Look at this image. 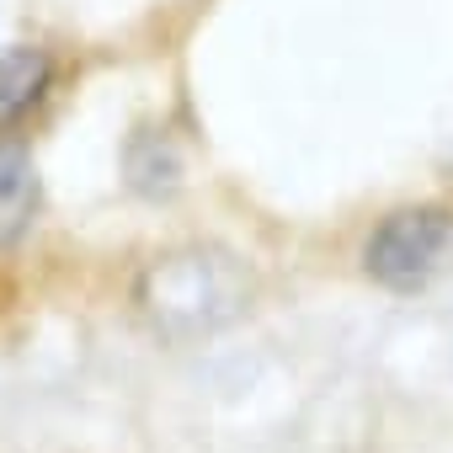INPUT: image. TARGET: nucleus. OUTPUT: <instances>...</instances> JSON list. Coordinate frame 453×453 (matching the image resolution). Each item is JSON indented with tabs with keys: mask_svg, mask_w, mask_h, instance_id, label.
Returning a JSON list of instances; mask_svg holds the SVG:
<instances>
[{
	"mask_svg": "<svg viewBox=\"0 0 453 453\" xmlns=\"http://www.w3.org/2000/svg\"><path fill=\"white\" fill-rule=\"evenodd\" d=\"M251 283L235 267V257L224 251H176L165 262H155L139 283V304L150 310V320L165 336H192V331H213L230 315H241Z\"/></svg>",
	"mask_w": 453,
	"mask_h": 453,
	"instance_id": "1",
	"label": "nucleus"
},
{
	"mask_svg": "<svg viewBox=\"0 0 453 453\" xmlns=\"http://www.w3.org/2000/svg\"><path fill=\"white\" fill-rule=\"evenodd\" d=\"M54 81V59L43 49H6L0 54V128L17 123Z\"/></svg>",
	"mask_w": 453,
	"mask_h": 453,
	"instance_id": "4",
	"label": "nucleus"
},
{
	"mask_svg": "<svg viewBox=\"0 0 453 453\" xmlns=\"http://www.w3.org/2000/svg\"><path fill=\"white\" fill-rule=\"evenodd\" d=\"M38 213V171L17 139H0V246H12Z\"/></svg>",
	"mask_w": 453,
	"mask_h": 453,
	"instance_id": "3",
	"label": "nucleus"
},
{
	"mask_svg": "<svg viewBox=\"0 0 453 453\" xmlns=\"http://www.w3.org/2000/svg\"><path fill=\"white\" fill-rule=\"evenodd\" d=\"M363 267L373 283L411 294L453 267V213L448 208H400L363 246Z\"/></svg>",
	"mask_w": 453,
	"mask_h": 453,
	"instance_id": "2",
	"label": "nucleus"
}]
</instances>
